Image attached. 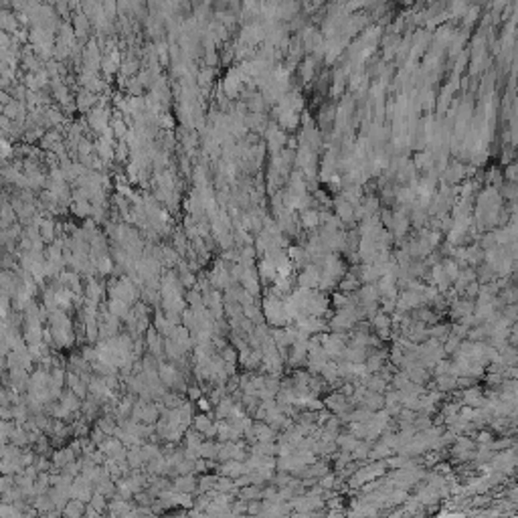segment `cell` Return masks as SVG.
Here are the masks:
<instances>
[{
	"instance_id": "cell-13",
	"label": "cell",
	"mask_w": 518,
	"mask_h": 518,
	"mask_svg": "<svg viewBox=\"0 0 518 518\" xmlns=\"http://www.w3.org/2000/svg\"><path fill=\"white\" fill-rule=\"evenodd\" d=\"M81 356L85 358L87 362H93V360H97V348H91V346H85L81 350Z\"/></svg>"
},
{
	"instance_id": "cell-1",
	"label": "cell",
	"mask_w": 518,
	"mask_h": 518,
	"mask_svg": "<svg viewBox=\"0 0 518 518\" xmlns=\"http://www.w3.org/2000/svg\"><path fill=\"white\" fill-rule=\"evenodd\" d=\"M196 478L194 474H182V476H176L174 484H172V490L174 492H182V494H196Z\"/></svg>"
},
{
	"instance_id": "cell-14",
	"label": "cell",
	"mask_w": 518,
	"mask_h": 518,
	"mask_svg": "<svg viewBox=\"0 0 518 518\" xmlns=\"http://www.w3.org/2000/svg\"><path fill=\"white\" fill-rule=\"evenodd\" d=\"M375 326H377L379 330H385V328L389 326V316H387V314H379V316H375Z\"/></svg>"
},
{
	"instance_id": "cell-3",
	"label": "cell",
	"mask_w": 518,
	"mask_h": 518,
	"mask_svg": "<svg viewBox=\"0 0 518 518\" xmlns=\"http://www.w3.org/2000/svg\"><path fill=\"white\" fill-rule=\"evenodd\" d=\"M8 441L14 443V445H19V447H27V445H30V441H28V433H27V429H25L21 423H14V425L10 427Z\"/></svg>"
},
{
	"instance_id": "cell-2",
	"label": "cell",
	"mask_w": 518,
	"mask_h": 518,
	"mask_svg": "<svg viewBox=\"0 0 518 518\" xmlns=\"http://www.w3.org/2000/svg\"><path fill=\"white\" fill-rule=\"evenodd\" d=\"M57 401H59V403H61V405H63L67 411H71L73 415H75V413L81 409V399H79V397H77V395H75L71 389H65V391H61V395H59V399H57Z\"/></svg>"
},
{
	"instance_id": "cell-10",
	"label": "cell",
	"mask_w": 518,
	"mask_h": 518,
	"mask_svg": "<svg viewBox=\"0 0 518 518\" xmlns=\"http://www.w3.org/2000/svg\"><path fill=\"white\" fill-rule=\"evenodd\" d=\"M106 500H108V498H106L104 494H99V492L93 490V494H91V498H89V502H87V504H89L91 508H95L97 514H102V512L108 508V502H106Z\"/></svg>"
},
{
	"instance_id": "cell-15",
	"label": "cell",
	"mask_w": 518,
	"mask_h": 518,
	"mask_svg": "<svg viewBox=\"0 0 518 518\" xmlns=\"http://www.w3.org/2000/svg\"><path fill=\"white\" fill-rule=\"evenodd\" d=\"M187 395H189V401H196L200 395H203V391H200V387H196V385H191V387H187Z\"/></svg>"
},
{
	"instance_id": "cell-4",
	"label": "cell",
	"mask_w": 518,
	"mask_h": 518,
	"mask_svg": "<svg viewBox=\"0 0 518 518\" xmlns=\"http://www.w3.org/2000/svg\"><path fill=\"white\" fill-rule=\"evenodd\" d=\"M65 516H71V518H77V516H81L83 512H85V502H81V500H77V498H69L65 502V506H63V510H61Z\"/></svg>"
},
{
	"instance_id": "cell-6",
	"label": "cell",
	"mask_w": 518,
	"mask_h": 518,
	"mask_svg": "<svg viewBox=\"0 0 518 518\" xmlns=\"http://www.w3.org/2000/svg\"><path fill=\"white\" fill-rule=\"evenodd\" d=\"M217 452H219V443H213V441H205L198 445V454L200 458H205V460H217Z\"/></svg>"
},
{
	"instance_id": "cell-5",
	"label": "cell",
	"mask_w": 518,
	"mask_h": 518,
	"mask_svg": "<svg viewBox=\"0 0 518 518\" xmlns=\"http://www.w3.org/2000/svg\"><path fill=\"white\" fill-rule=\"evenodd\" d=\"M174 326H176V324H172L168 318H166L164 314H160V312L156 314V318H154V330H156L158 334H162L164 338H166V336H168V334L172 332V328H174Z\"/></svg>"
},
{
	"instance_id": "cell-9",
	"label": "cell",
	"mask_w": 518,
	"mask_h": 518,
	"mask_svg": "<svg viewBox=\"0 0 518 518\" xmlns=\"http://www.w3.org/2000/svg\"><path fill=\"white\" fill-rule=\"evenodd\" d=\"M233 401L227 397V399H221L219 403H217V417H219V419H229V415L233 413Z\"/></svg>"
},
{
	"instance_id": "cell-12",
	"label": "cell",
	"mask_w": 518,
	"mask_h": 518,
	"mask_svg": "<svg viewBox=\"0 0 518 518\" xmlns=\"http://www.w3.org/2000/svg\"><path fill=\"white\" fill-rule=\"evenodd\" d=\"M41 239H43V243H51L53 241V237H55V231H53V225L51 223H45L43 227H41Z\"/></svg>"
},
{
	"instance_id": "cell-17",
	"label": "cell",
	"mask_w": 518,
	"mask_h": 518,
	"mask_svg": "<svg viewBox=\"0 0 518 518\" xmlns=\"http://www.w3.org/2000/svg\"><path fill=\"white\" fill-rule=\"evenodd\" d=\"M490 439H492V436H490V433H482V436H480V441H482V443H484V441L488 443Z\"/></svg>"
},
{
	"instance_id": "cell-7",
	"label": "cell",
	"mask_w": 518,
	"mask_h": 518,
	"mask_svg": "<svg viewBox=\"0 0 518 518\" xmlns=\"http://www.w3.org/2000/svg\"><path fill=\"white\" fill-rule=\"evenodd\" d=\"M95 427L102 429L106 436H113V431H115L118 425H115V421H113V415H104V417H99V419H97Z\"/></svg>"
},
{
	"instance_id": "cell-16",
	"label": "cell",
	"mask_w": 518,
	"mask_h": 518,
	"mask_svg": "<svg viewBox=\"0 0 518 518\" xmlns=\"http://www.w3.org/2000/svg\"><path fill=\"white\" fill-rule=\"evenodd\" d=\"M196 401H198V409H200V411H205V413H209V411H211V403H209L207 399H200V397H198Z\"/></svg>"
},
{
	"instance_id": "cell-8",
	"label": "cell",
	"mask_w": 518,
	"mask_h": 518,
	"mask_svg": "<svg viewBox=\"0 0 518 518\" xmlns=\"http://www.w3.org/2000/svg\"><path fill=\"white\" fill-rule=\"evenodd\" d=\"M95 492L104 494L106 498H111L115 492H118V488H115V484H113L111 478H106V480H102L99 484H95Z\"/></svg>"
},
{
	"instance_id": "cell-11",
	"label": "cell",
	"mask_w": 518,
	"mask_h": 518,
	"mask_svg": "<svg viewBox=\"0 0 518 518\" xmlns=\"http://www.w3.org/2000/svg\"><path fill=\"white\" fill-rule=\"evenodd\" d=\"M23 512L16 508L14 504H8V502H0V516H21Z\"/></svg>"
}]
</instances>
